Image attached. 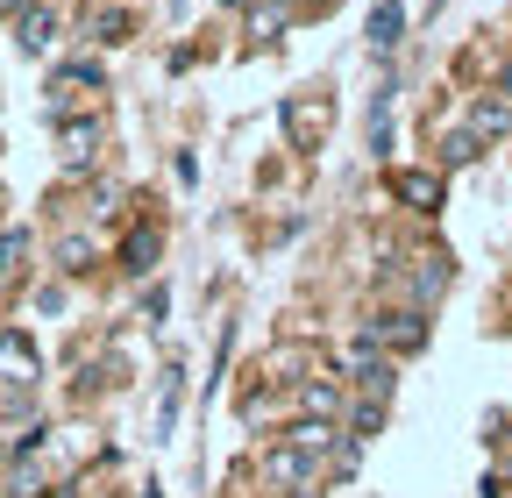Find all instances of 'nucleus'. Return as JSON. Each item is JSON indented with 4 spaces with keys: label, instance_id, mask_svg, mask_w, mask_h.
I'll return each instance as SVG.
<instances>
[{
    "label": "nucleus",
    "instance_id": "f257e3e1",
    "mask_svg": "<svg viewBox=\"0 0 512 498\" xmlns=\"http://www.w3.org/2000/svg\"><path fill=\"white\" fill-rule=\"evenodd\" d=\"M370 36H377V50H384V43H399V0H384V8L370 15Z\"/></svg>",
    "mask_w": 512,
    "mask_h": 498
},
{
    "label": "nucleus",
    "instance_id": "f03ea898",
    "mask_svg": "<svg viewBox=\"0 0 512 498\" xmlns=\"http://www.w3.org/2000/svg\"><path fill=\"white\" fill-rule=\"evenodd\" d=\"M399 193H406V200H420V207H434L441 185H434V178H399Z\"/></svg>",
    "mask_w": 512,
    "mask_h": 498
}]
</instances>
